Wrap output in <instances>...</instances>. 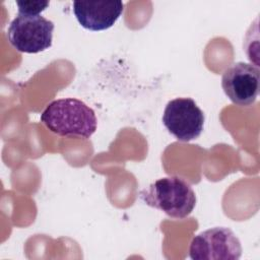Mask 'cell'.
<instances>
[{"mask_svg": "<svg viewBox=\"0 0 260 260\" xmlns=\"http://www.w3.org/2000/svg\"><path fill=\"white\" fill-rule=\"evenodd\" d=\"M54 27L53 21L41 15L18 13L9 24L7 38L18 52L37 54L52 46Z\"/></svg>", "mask_w": 260, "mask_h": 260, "instance_id": "obj_3", "label": "cell"}, {"mask_svg": "<svg viewBox=\"0 0 260 260\" xmlns=\"http://www.w3.org/2000/svg\"><path fill=\"white\" fill-rule=\"evenodd\" d=\"M242 255L241 242L235 233L215 226L195 236L189 247L193 260H238Z\"/></svg>", "mask_w": 260, "mask_h": 260, "instance_id": "obj_4", "label": "cell"}, {"mask_svg": "<svg viewBox=\"0 0 260 260\" xmlns=\"http://www.w3.org/2000/svg\"><path fill=\"white\" fill-rule=\"evenodd\" d=\"M139 197L148 206L178 219L190 215L196 205V195L192 187L178 176L154 181L147 189L140 191Z\"/></svg>", "mask_w": 260, "mask_h": 260, "instance_id": "obj_2", "label": "cell"}, {"mask_svg": "<svg viewBox=\"0 0 260 260\" xmlns=\"http://www.w3.org/2000/svg\"><path fill=\"white\" fill-rule=\"evenodd\" d=\"M122 1H74L73 13L79 24L89 30L108 29L121 16Z\"/></svg>", "mask_w": 260, "mask_h": 260, "instance_id": "obj_7", "label": "cell"}, {"mask_svg": "<svg viewBox=\"0 0 260 260\" xmlns=\"http://www.w3.org/2000/svg\"><path fill=\"white\" fill-rule=\"evenodd\" d=\"M162 123L180 141H191L200 136L204 126V114L190 98L170 101L164 111Z\"/></svg>", "mask_w": 260, "mask_h": 260, "instance_id": "obj_5", "label": "cell"}, {"mask_svg": "<svg viewBox=\"0 0 260 260\" xmlns=\"http://www.w3.org/2000/svg\"><path fill=\"white\" fill-rule=\"evenodd\" d=\"M260 70L250 63L237 62L228 67L221 77L226 96L236 105L248 107L255 103L259 93Z\"/></svg>", "mask_w": 260, "mask_h": 260, "instance_id": "obj_6", "label": "cell"}, {"mask_svg": "<svg viewBox=\"0 0 260 260\" xmlns=\"http://www.w3.org/2000/svg\"><path fill=\"white\" fill-rule=\"evenodd\" d=\"M41 122L60 136L89 138L96 130L94 111L77 99H59L50 103L41 114Z\"/></svg>", "mask_w": 260, "mask_h": 260, "instance_id": "obj_1", "label": "cell"}, {"mask_svg": "<svg viewBox=\"0 0 260 260\" xmlns=\"http://www.w3.org/2000/svg\"><path fill=\"white\" fill-rule=\"evenodd\" d=\"M18 13L27 15H40L49 6V1H16Z\"/></svg>", "mask_w": 260, "mask_h": 260, "instance_id": "obj_8", "label": "cell"}]
</instances>
